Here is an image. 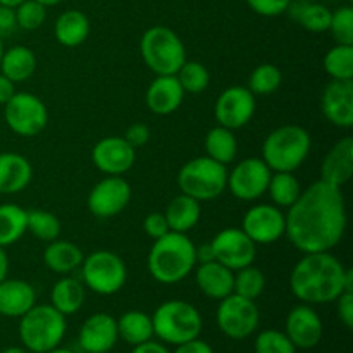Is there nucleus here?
I'll use <instances>...</instances> for the list:
<instances>
[{"label": "nucleus", "mask_w": 353, "mask_h": 353, "mask_svg": "<svg viewBox=\"0 0 353 353\" xmlns=\"http://www.w3.org/2000/svg\"><path fill=\"white\" fill-rule=\"evenodd\" d=\"M285 236L302 254L331 252L345 236L348 217L341 188L319 181L302 190L285 214Z\"/></svg>", "instance_id": "f257e3e1"}, {"label": "nucleus", "mask_w": 353, "mask_h": 353, "mask_svg": "<svg viewBox=\"0 0 353 353\" xmlns=\"http://www.w3.org/2000/svg\"><path fill=\"white\" fill-rule=\"evenodd\" d=\"M345 268L331 252L303 254L292 269L290 290L302 303H331L345 292Z\"/></svg>", "instance_id": "f03ea898"}, {"label": "nucleus", "mask_w": 353, "mask_h": 353, "mask_svg": "<svg viewBox=\"0 0 353 353\" xmlns=\"http://www.w3.org/2000/svg\"><path fill=\"white\" fill-rule=\"evenodd\" d=\"M196 265L195 243L188 234L169 231L154 240L148 252L147 268L152 278L162 285H176L192 274Z\"/></svg>", "instance_id": "7ed1b4c3"}, {"label": "nucleus", "mask_w": 353, "mask_h": 353, "mask_svg": "<svg viewBox=\"0 0 353 353\" xmlns=\"http://www.w3.org/2000/svg\"><path fill=\"white\" fill-rule=\"evenodd\" d=\"M312 148V138L305 128L286 124L272 130L262 143V161L272 172H295L302 168Z\"/></svg>", "instance_id": "20e7f679"}, {"label": "nucleus", "mask_w": 353, "mask_h": 353, "mask_svg": "<svg viewBox=\"0 0 353 353\" xmlns=\"http://www.w3.org/2000/svg\"><path fill=\"white\" fill-rule=\"evenodd\" d=\"M154 336L162 343L178 345L200 336L203 327L202 314L185 300H168L155 309L152 316Z\"/></svg>", "instance_id": "39448f33"}, {"label": "nucleus", "mask_w": 353, "mask_h": 353, "mask_svg": "<svg viewBox=\"0 0 353 353\" xmlns=\"http://www.w3.org/2000/svg\"><path fill=\"white\" fill-rule=\"evenodd\" d=\"M19 319L21 341L33 353H48L57 348L68 331L65 316L52 305H33Z\"/></svg>", "instance_id": "423d86ee"}, {"label": "nucleus", "mask_w": 353, "mask_h": 353, "mask_svg": "<svg viewBox=\"0 0 353 353\" xmlns=\"http://www.w3.org/2000/svg\"><path fill=\"white\" fill-rule=\"evenodd\" d=\"M140 55L155 76L176 74L186 61V48L176 31L168 26H152L141 34Z\"/></svg>", "instance_id": "0eeeda50"}, {"label": "nucleus", "mask_w": 353, "mask_h": 353, "mask_svg": "<svg viewBox=\"0 0 353 353\" xmlns=\"http://www.w3.org/2000/svg\"><path fill=\"white\" fill-rule=\"evenodd\" d=\"M178 186L183 195L192 196L200 203L217 199L228 190V165L207 155L192 159L179 169Z\"/></svg>", "instance_id": "6e6552de"}, {"label": "nucleus", "mask_w": 353, "mask_h": 353, "mask_svg": "<svg viewBox=\"0 0 353 353\" xmlns=\"http://www.w3.org/2000/svg\"><path fill=\"white\" fill-rule=\"evenodd\" d=\"M83 285L97 295H116L128 279V269L123 259L110 250H97L85 255L81 265Z\"/></svg>", "instance_id": "1a4fd4ad"}, {"label": "nucleus", "mask_w": 353, "mask_h": 353, "mask_svg": "<svg viewBox=\"0 0 353 353\" xmlns=\"http://www.w3.org/2000/svg\"><path fill=\"white\" fill-rule=\"evenodd\" d=\"M3 119L17 137L33 138L47 128L48 109L43 100L33 93L16 92L3 105Z\"/></svg>", "instance_id": "9d476101"}, {"label": "nucleus", "mask_w": 353, "mask_h": 353, "mask_svg": "<svg viewBox=\"0 0 353 353\" xmlns=\"http://www.w3.org/2000/svg\"><path fill=\"white\" fill-rule=\"evenodd\" d=\"M216 319L221 333L231 340H245L257 331L261 312L255 300L231 293L226 299L219 300Z\"/></svg>", "instance_id": "9b49d317"}, {"label": "nucleus", "mask_w": 353, "mask_h": 353, "mask_svg": "<svg viewBox=\"0 0 353 353\" xmlns=\"http://www.w3.org/2000/svg\"><path fill=\"white\" fill-rule=\"evenodd\" d=\"M271 174L272 171L261 157L243 159L228 172V188L234 199L254 202L268 192Z\"/></svg>", "instance_id": "f8f14e48"}, {"label": "nucleus", "mask_w": 353, "mask_h": 353, "mask_svg": "<svg viewBox=\"0 0 353 353\" xmlns=\"http://www.w3.org/2000/svg\"><path fill=\"white\" fill-rule=\"evenodd\" d=\"M241 230L255 245H271L285 236V212L272 203H257L245 212Z\"/></svg>", "instance_id": "ddd939ff"}, {"label": "nucleus", "mask_w": 353, "mask_h": 353, "mask_svg": "<svg viewBox=\"0 0 353 353\" xmlns=\"http://www.w3.org/2000/svg\"><path fill=\"white\" fill-rule=\"evenodd\" d=\"M257 97L247 86H230L217 97L214 116L219 126L240 130L247 126L257 109Z\"/></svg>", "instance_id": "4468645a"}, {"label": "nucleus", "mask_w": 353, "mask_h": 353, "mask_svg": "<svg viewBox=\"0 0 353 353\" xmlns=\"http://www.w3.org/2000/svg\"><path fill=\"white\" fill-rule=\"evenodd\" d=\"M216 261L231 271H238L254 264L257 257V245L245 234L241 228H226L210 241Z\"/></svg>", "instance_id": "2eb2a0df"}, {"label": "nucleus", "mask_w": 353, "mask_h": 353, "mask_svg": "<svg viewBox=\"0 0 353 353\" xmlns=\"http://www.w3.org/2000/svg\"><path fill=\"white\" fill-rule=\"evenodd\" d=\"M131 186L123 176H105L90 192L88 210L99 219H110L128 207Z\"/></svg>", "instance_id": "dca6fc26"}, {"label": "nucleus", "mask_w": 353, "mask_h": 353, "mask_svg": "<svg viewBox=\"0 0 353 353\" xmlns=\"http://www.w3.org/2000/svg\"><path fill=\"white\" fill-rule=\"evenodd\" d=\"M92 161L105 176H123L134 165L137 148L131 147L124 137H105L93 147Z\"/></svg>", "instance_id": "f3484780"}, {"label": "nucleus", "mask_w": 353, "mask_h": 353, "mask_svg": "<svg viewBox=\"0 0 353 353\" xmlns=\"http://www.w3.org/2000/svg\"><path fill=\"white\" fill-rule=\"evenodd\" d=\"M285 334L296 348L310 350V348L317 347L319 341L323 340V319L312 305L300 303V305L293 307L286 317Z\"/></svg>", "instance_id": "a211bd4d"}, {"label": "nucleus", "mask_w": 353, "mask_h": 353, "mask_svg": "<svg viewBox=\"0 0 353 353\" xmlns=\"http://www.w3.org/2000/svg\"><path fill=\"white\" fill-rule=\"evenodd\" d=\"M321 110L333 126L350 130L353 126V81L331 79L321 95Z\"/></svg>", "instance_id": "6ab92c4d"}, {"label": "nucleus", "mask_w": 353, "mask_h": 353, "mask_svg": "<svg viewBox=\"0 0 353 353\" xmlns=\"http://www.w3.org/2000/svg\"><path fill=\"white\" fill-rule=\"evenodd\" d=\"M119 340L117 319L110 314L97 312L83 323L79 330L78 343L86 353L110 352Z\"/></svg>", "instance_id": "aec40b11"}, {"label": "nucleus", "mask_w": 353, "mask_h": 353, "mask_svg": "<svg viewBox=\"0 0 353 353\" xmlns=\"http://www.w3.org/2000/svg\"><path fill=\"white\" fill-rule=\"evenodd\" d=\"M185 95V90L179 85L176 74L155 76L145 93V102L150 112L157 116H169L181 107Z\"/></svg>", "instance_id": "412c9836"}, {"label": "nucleus", "mask_w": 353, "mask_h": 353, "mask_svg": "<svg viewBox=\"0 0 353 353\" xmlns=\"http://www.w3.org/2000/svg\"><path fill=\"white\" fill-rule=\"evenodd\" d=\"M353 176V138L345 137L330 148L321 164V179L330 185H347Z\"/></svg>", "instance_id": "4be33fe9"}, {"label": "nucleus", "mask_w": 353, "mask_h": 353, "mask_svg": "<svg viewBox=\"0 0 353 353\" xmlns=\"http://www.w3.org/2000/svg\"><path fill=\"white\" fill-rule=\"evenodd\" d=\"M195 283L196 288L212 300H223L233 293L234 272L223 265L221 262H207V264L195 265Z\"/></svg>", "instance_id": "5701e85b"}, {"label": "nucleus", "mask_w": 353, "mask_h": 353, "mask_svg": "<svg viewBox=\"0 0 353 353\" xmlns=\"http://www.w3.org/2000/svg\"><path fill=\"white\" fill-rule=\"evenodd\" d=\"M33 305H37V293L30 283L9 278L0 281V316L19 319Z\"/></svg>", "instance_id": "b1692460"}, {"label": "nucleus", "mask_w": 353, "mask_h": 353, "mask_svg": "<svg viewBox=\"0 0 353 353\" xmlns=\"http://www.w3.org/2000/svg\"><path fill=\"white\" fill-rule=\"evenodd\" d=\"M33 179V165L24 155L16 152H3L0 154V193L3 195H16Z\"/></svg>", "instance_id": "393cba45"}, {"label": "nucleus", "mask_w": 353, "mask_h": 353, "mask_svg": "<svg viewBox=\"0 0 353 353\" xmlns=\"http://www.w3.org/2000/svg\"><path fill=\"white\" fill-rule=\"evenodd\" d=\"M85 254L78 245L68 240H54L48 241L43 250V264L50 269L52 272L61 276H69L79 269Z\"/></svg>", "instance_id": "a878e982"}, {"label": "nucleus", "mask_w": 353, "mask_h": 353, "mask_svg": "<svg viewBox=\"0 0 353 353\" xmlns=\"http://www.w3.org/2000/svg\"><path fill=\"white\" fill-rule=\"evenodd\" d=\"M90 30H92V24H90L88 16L81 10H65L61 16L57 17L54 26V34L55 40L62 45V47L74 48L79 47L86 41V38L90 37Z\"/></svg>", "instance_id": "bb28decb"}, {"label": "nucleus", "mask_w": 353, "mask_h": 353, "mask_svg": "<svg viewBox=\"0 0 353 353\" xmlns=\"http://www.w3.org/2000/svg\"><path fill=\"white\" fill-rule=\"evenodd\" d=\"M164 216L168 219L169 230L174 233L188 234V231H192L202 217V205L199 200L181 193L171 200Z\"/></svg>", "instance_id": "cd10ccee"}, {"label": "nucleus", "mask_w": 353, "mask_h": 353, "mask_svg": "<svg viewBox=\"0 0 353 353\" xmlns=\"http://www.w3.org/2000/svg\"><path fill=\"white\" fill-rule=\"evenodd\" d=\"M37 71V55L30 47L14 45L3 50L0 61V72L12 83L28 81Z\"/></svg>", "instance_id": "c85d7f7f"}, {"label": "nucleus", "mask_w": 353, "mask_h": 353, "mask_svg": "<svg viewBox=\"0 0 353 353\" xmlns=\"http://www.w3.org/2000/svg\"><path fill=\"white\" fill-rule=\"evenodd\" d=\"M86 299L85 285L71 276H62L50 292V305L62 316H72L83 307Z\"/></svg>", "instance_id": "c756f323"}, {"label": "nucleus", "mask_w": 353, "mask_h": 353, "mask_svg": "<svg viewBox=\"0 0 353 353\" xmlns=\"http://www.w3.org/2000/svg\"><path fill=\"white\" fill-rule=\"evenodd\" d=\"M293 19L307 31L312 33H324L330 30L331 10L319 2H309V0H299L292 2L288 7Z\"/></svg>", "instance_id": "7c9ffc66"}, {"label": "nucleus", "mask_w": 353, "mask_h": 353, "mask_svg": "<svg viewBox=\"0 0 353 353\" xmlns=\"http://www.w3.org/2000/svg\"><path fill=\"white\" fill-rule=\"evenodd\" d=\"M117 333L131 347L145 343L154 336L152 316L141 310H128L117 319Z\"/></svg>", "instance_id": "2f4dec72"}, {"label": "nucleus", "mask_w": 353, "mask_h": 353, "mask_svg": "<svg viewBox=\"0 0 353 353\" xmlns=\"http://www.w3.org/2000/svg\"><path fill=\"white\" fill-rule=\"evenodd\" d=\"M203 145H205L207 157L219 162V164L230 165L236 159L238 140L234 137L233 130H228V128L217 124L205 134Z\"/></svg>", "instance_id": "473e14b6"}, {"label": "nucleus", "mask_w": 353, "mask_h": 353, "mask_svg": "<svg viewBox=\"0 0 353 353\" xmlns=\"http://www.w3.org/2000/svg\"><path fill=\"white\" fill-rule=\"evenodd\" d=\"M28 210L16 203L0 205V247L7 248L17 243L26 231Z\"/></svg>", "instance_id": "72a5a7b5"}, {"label": "nucleus", "mask_w": 353, "mask_h": 353, "mask_svg": "<svg viewBox=\"0 0 353 353\" xmlns=\"http://www.w3.org/2000/svg\"><path fill=\"white\" fill-rule=\"evenodd\" d=\"M265 193H269L271 196L272 205L279 207V209H288L300 196L302 186L293 172H272Z\"/></svg>", "instance_id": "f704fd0d"}, {"label": "nucleus", "mask_w": 353, "mask_h": 353, "mask_svg": "<svg viewBox=\"0 0 353 353\" xmlns=\"http://www.w3.org/2000/svg\"><path fill=\"white\" fill-rule=\"evenodd\" d=\"M324 71L331 79L353 81V45L336 43L324 55Z\"/></svg>", "instance_id": "c9c22d12"}, {"label": "nucleus", "mask_w": 353, "mask_h": 353, "mask_svg": "<svg viewBox=\"0 0 353 353\" xmlns=\"http://www.w3.org/2000/svg\"><path fill=\"white\" fill-rule=\"evenodd\" d=\"M61 219L54 212L43 209L28 210L26 231H30L34 238L41 241H54L61 234Z\"/></svg>", "instance_id": "e433bc0d"}, {"label": "nucleus", "mask_w": 353, "mask_h": 353, "mask_svg": "<svg viewBox=\"0 0 353 353\" xmlns=\"http://www.w3.org/2000/svg\"><path fill=\"white\" fill-rule=\"evenodd\" d=\"M265 288L264 272L254 264L234 271L233 293L248 300H257Z\"/></svg>", "instance_id": "4c0bfd02"}, {"label": "nucleus", "mask_w": 353, "mask_h": 353, "mask_svg": "<svg viewBox=\"0 0 353 353\" xmlns=\"http://www.w3.org/2000/svg\"><path fill=\"white\" fill-rule=\"evenodd\" d=\"M283 83V72L274 64H261L250 72L247 88L255 97H268L278 92Z\"/></svg>", "instance_id": "58836bf2"}, {"label": "nucleus", "mask_w": 353, "mask_h": 353, "mask_svg": "<svg viewBox=\"0 0 353 353\" xmlns=\"http://www.w3.org/2000/svg\"><path fill=\"white\" fill-rule=\"evenodd\" d=\"M176 78H178L179 85L185 90V93H193V95L205 92L210 83L209 69L202 62L188 61V59L179 68V71L176 72Z\"/></svg>", "instance_id": "ea45409f"}, {"label": "nucleus", "mask_w": 353, "mask_h": 353, "mask_svg": "<svg viewBox=\"0 0 353 353\" xmlns=\"http://www.w3.org/2000/svg\"><path fill=\"white\" fill-rule=\"evenodd\" d=\"M299 348L292 343L285 331L265 330L255 338V353H296Z\"/></svg>", "instance_id": "a19ab883"}, {"label": "nucleus", "mask_w": 353, "mask_h": 353, "mask_svg": "<svg viewBox=\"0 0 353 353\" xmlns=\"http://www.w3.org/2000/svg\"><path fill=\"white\" fill-rule=\"evenodd\" d=\"M327 31H331L336 43L353 45V7L345 6L331 12Z\"/></svg>", "instance_id": "79ce46f5"}, {"label": "nucleus", "mask_w": 353, "mask_h": 353, "mask_svg": "<svg viewBox=\"0 0 353 353\" xmlns=\"http://www.w3.org/2000/svg\"><path fill=\"white\" fill-rule=\"evenodd\" d=\"M14 10H16L17 28H23L26 31L38 30L47 19V7L41 6L37 0H24Z\"/></svg>", "instance_id": "37998d69"}, {"label": "nucleus", "mask_w": 353, "mask_h": 353, "mask_svg": "<svg viewBox=\"0 0 353 353\" xmlns=\"http://www.w3.org/2000/svg\"><path fill=\"white\" fill-rule=\"evenodd\" d=\"M247 3L259 16L276 17L288 10L292 0H247Z\"/></svg>", "instance_id": "c03bdc74"}, {"label": "nucleus", "mask_w": 353, "mask_h": 353, "mask_svg": "<svg viewBox=\"0 0 353 353\" xmlns=\"http://www.w3.org/2000/svg\"><path fill=\"white\" fill-rule=\"evenodd\" d=\"M143 230L152 240H157V238H162L164 234H168L169 231V224L168 219H165L164 212H150L147 217L143 219Z\"/></svg>", "instance_id": "a18cd8bd"}, {"label": "nucleus", "mask_w": 353, "mask_h": 353, "mask_svg": "<svg viewBox=\"0 0 353 353\" xmlns=\"http://www.w3.org/2000/svg\"><path fill=\"white\" fill-rule=\"evenodd\" d=\"M124 140L131 145L133 148H140L148 143L150 140V128L143 123H134L124 133Z\"/></svg>", "instance_id": "49530a36"}, {"label": "nucleus", "mask_w": 353, "mask_h": 353, "mask_svg": "<svg viewBox=\"0 0 353 353\" xmlns=\"http://www.w3.org/2000/svg\"><path fill=\"white\" fill-rule=\"evenodd\" d=\"M338 317L347 330L353 327V292H343L336 300Z\"/></svg>", "instance_id": "de8ad7c7"}, {"label": "nucleus", "mask_w": 353, "mask_h": 353, "mask_svg": "<svg viewBox=\"0 0 353 353\" xmlns=\"http://www.w3.org/2000/svg\"><path fill=\"white\" fill-rule=\"evenodd\" d=\"M17 28L16 10L12 7L0 6V37L12 33Z\"/></svg>", "instance_id": "09e8293b"}, {"label": "nucleus", "mask_w": 353, "mask_h": 353, "mask_svg": "<svg viewBox=\"0 0 353 353\" xmlns=\"http://www.w3.org/2000/svg\"><path fill=\"white\" fill-rule=\"evenodd\" d=\"M174 353H214V350L207 341L195 338V340L178 345Z\"/></svg>", "instance_id": "8fccbe9b"}, {"label": "nucleus", "mask_w": 353, "mask_h": 353, "mask_svg": "<svg viewBox=\"0 0 353 353\" xmlns=\"http://www.w3.org/2000/svg\"><path fill=\"white\" fill-rule=\"evenodd\" d=\"M14 93H16V83H12L0 72V105H6L12 99Z\"/></svg>", "instance_id": "3c124183"}, {"label": "nucleus", "mask_w": 353, "mask_h": 353, "mask_svg": "<svg viewBox=\"0 0 353 353\" xmlns=\"http://www.w3.org/2000/svg\"><path fill=\"white\" fill-rule=\"evenodd\" d=\"M131 353H171L165 348L164 343H159V341H145V343L141 345H137V347H133V352Z\"/></svg>", "instance_id": "603ef678"}, {"label": "nucleus", "mask_w": 353, "mask_h": 353, "mask_svg": "<svg viewBox=\"0 0 353 353\" xmlns=\"http://www.w3.org/2000/svg\"><path fill=\"white\" fill-rule=\"evenodd\" d=\"M195 257H196V264H207V262L216 261V255H214L210 241L209 243H203L202 247H196L195 245Z\"/></svg>", "instance_id": "864d4df0"}, {"label": "nucleus", "mask_w": 353, "mask_h": 353, "mask_svg": "<svg viewBox=\"0 0 353 353\" xmlns=\"http://www.w3.org/2000/svg\"><path fill=\"white\" fill-rule=\"evenodd\" d=\"M7 272H9V259H7L6 248L0 247V281L7 278Z\"/></svg>", "instance_id": "5fc2aeb1"}, {"label": "nucleus", "mask_w": 353, "mask_h": 353, "mask_svg": "<svg viewBox=\"0 0 353 353\" xmlns=\"http://www.w3.org/2000/svg\"><path fill=\"white\" fill-rule=\"evenodd\" d=\"M24 0H0V6H6V7H12V9H16L19 3H23Z\"/></svg>", "instance_id": "6e6d98bb"}, {"label": "nucleus", "mask_w": 353, "mask_h": 353, "mask_svg": "<svg viewBox=\"0 0 353 353\" xmlns=\"http://www.w3.org/2000/svg\"><path fill=\"white\" fill-rule=\"evenodd\" d=\"M37 2H40L41 6H45V7H52V6H57V3H61L62 0H37Z\"/></svg>", "instance_id": "4d7b16f0"}, {"label": "nucleus", "mask_w": 353, "mask_h": 353, "mask_svg": "<svg viewBox=\"0 0 353 353\" xmlns=\"http://www.w3.org/2000/svg\"><path fill=\"white\" fill-rule=\"evenodd\" d=\"M2 353H26V350H24V348H19V347H9V348H6Z\"/></svg>", "instance_id": "13d9d810"}, {"label": "nucleus", "mask_w": 353, "mask_h": 353, "mask_svg": "<svg viewBox=\"0 0 353 353\" xmlns=\"http://www.w3.org/2000/svg\"><path fill=\"white\" fill-rule=\"evenodd\" d=\"M48 353H74L72 350H68V348H54V350H50Z\"/></svg>", "instance_id": "bf43d9fd"}, {"label": "nucleus", "mask_w": 353, "mask_h": 353, "mask_svg": "<svg viewBox=\"0 0 353 353\" xmlns=\"http://www.w3.org/2000/svg\"><path fill=\"white\" fill-rule=\"evenodd\" d=\"M3 50H6V48H3V41H2V37H0V61H2Z\"/></svg>", "instance_id": "052dcab7"}, {"label": "nucleus", "mask_w": 353, "mask_h": 353, "mask_svg": "<svg viewBox=\"0 0 353 353\" xmlns=\"http://www.w3.org/2000/svg\"><path fill=\"white\" fill-rule=\"evenodd\" d=\"M103 353H110V352H103Z\"/></svg>", "instance_id": "680f3d73"}]
</instances>
